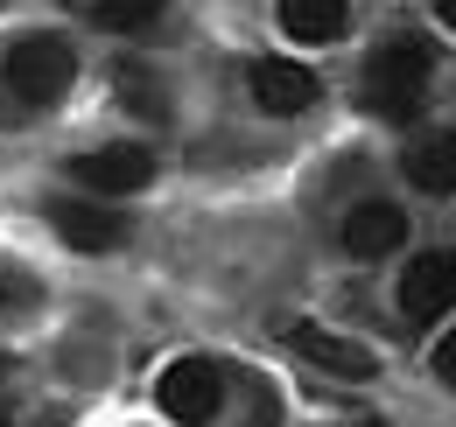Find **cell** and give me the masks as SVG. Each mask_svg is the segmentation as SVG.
Returning a JSON list of instances; mask_svg holds the SVG:
<instances>
[{
    "instance_id": "cell-1",
    "label": "cell",
    "mask_w": 456,
    "mask_h": 427,
    "mask_svg": "<svg viewBox=\"0 0 456 427\" xmlns=\"http://www.w3.org/2000/svg\"><path fill=\"white\" fill-rule=\"evenodd\" d=\"M428 77H436V50L414 43V36H400V43H387V50L372 56V70H365V106L379 112V119H421Z\"/></svg>"
},
{
    "instance_id": "cell-2",
    "label": "cell",
    "mask_w": 456,
    "mask_h": 427,
    "mask_svg": "<svg viewBox=\"0 0 456 427\" xmlns=\"http://www.w3.org/2000/svg\"><path fill=\"white\" fill-rule=\"evenodd\" d=\"M70 77H77V50L63 36H21L7 50V92L21 106H57L70 92Z\"/></svg>"
},
{
    "instance_id": "cell-3",
    "label": "cell",
    "mask_w": 456,
    "mask_h": 427,
    "mask_svg": "<svg viewBox=\"0 0 456 427\" xmlns=\"http://www.w3.org/2000/svg\"><path fill=\"white\" fill-rule=\"evenodd\" d=\"M218 372L204 365V358H183V365H169L162 372V385H155V399H162V414L169 421H183V427H204L211 414H218Z\"/></svg>"
},
{
    "instance_id": "cell-4",
    "label": "cell",
    "mask_w": 456,
    "mask_h": 427,
    "mask_svg": "<svg viewBox=\"0 0 456 427\" xmlns=\"http://www.w3.org/2000/svg\"><path fill=\"white\" fill-rule=\"evenodd\" d=\"M456 309V253H421L407 280H400V316L407 322H436Z\"/></svg>"
},
{
    "instance_id": "cell-5",
    "label": "cell",
    "mask_w": 456,
    "mask_h": 427,
    "mask_svg": "<svg viewBox=\"0 0 456 427\" xmlns=\"http://www.w3.org/2000/svg\"><path fill=\"white\" fill-rule=\"evenodd\" d=\"M288 343H295L302 365H316V372H330V378H372V372H379V358H372L365 343H351V336L323 329V322H295Z\"/></svg>"
},
{
    "instance_id": "cell-6",
    "label": "cell",
    "mask_w": 456,
    "mask_h": 427,
    "mask_svg": "<svg viewBox=\"0 0 456 427\" xmlns=\"http://www.w3.org/2000/svg\"><path fill=\"white\" fill-rule=\"evenodd\" d=\"M70 175L92 189V197H134L141 182H155V155L148 148H99V155H77Z\"/></svg>"
},
{
    "instance_id": "cell-7",
    "label": "cell",
    "mask_w": 456,
    "mask_h": 427,
    "mask_svg": "<svg viewBox=\"0 0 456 427\" xmlns=\"http://www.w3.org/2000/svg\"><path fill=\"white\" fill-rule=\"evenodd\" d=\"M400 168H407V182H414V189H428V197H456V133H450V126L414 133Z\"/></svg>"
},
{
    "instance_id": "cell-8",
    "label": "cell",
    "mask_w": 456,
    "mask_h": 427,
    "mask_svg": "<svg viewBox=\"0 0 456 427\" xmlns=\"http://www.w3.org/2000/svg\"><path fill=\"white\" fill-rule=\"evenodd\" d=\"M400 238H407V217L394 204H358L344 217V253L351 260H387V253H400Z\"/></svg>"
},
{
    "instance_id": "cell-9",
    "label": "cell",
    "mask_w": 456,
    "mask_h": 427,
    "mask_svg": "<svg viewBox=\"0 0 456 427\" xmlns=\"http://www.w3.org/2000/svg\"><path fill=\"white\" fill-rule=\"evenodd\" d=\"M50 224H57L77 253H113L119 238H126V224H119L113 211H99V204H50Z\"/></svg>"
},
{
    "instance_id": "cell-10",
    "label": "cell",
    "mask_w": 456,
    "mask_h": 427,
    "mask_svg": "<svg viewBox=\"0 0 456 427\" xmlns=\"http://www.w3.org/2000/svg\"><path fill=\"white\" fill-rule=\"evenodd\" d=\"M253 99L267 112H302L316 99V77H309L302 63H274V56H267V63H253Z\"/></svg>"
},
{
    "instance_id": "cell-11",
    "label": "cell",
    "mask_w": 456,
    "mask_h": 427,
    "mask_svg": "<svg viewBox=\"0 0 456 427\" xmlns=\"http://www.w3.org/2000/svg\"><path fill=\"white\" fill-rule=\"evenodd\" d=\"M344 21H351L344 0H281V28L295 43H338Z\"/></svg>"
},
{
    "instance_id": "cell-12",
    "label": "cell",
    "mask_w": 456,
    "mask_h": 427,
    "mask_svg": "<svg viewBox=\"0 0 456 427\" xmlns=\"http://www.w3.org/2000/svg\"><path fill=\"white\" fill-rule=\"evenodd\" d=\"M162 7H169V0H92L99 28H113V36H134V28H155V21H162Z\"/></svg>"
},
{
    "instance_id": "cell-13",
    "label": "cell",
    "mask_w": 456,
    "mask_h": 427,
    "mask_svg": "<svg viewBox=\"0 0 456 427\" xmlns=\"http://www.w3.org/2000/svg\"><path fill=\"white\" fill-rule=\"evenodd\" d=\"M119 92H126V106H141L148 119L162 112V85H148V77H141V63H126V70H119Z\"/></svg>"
},
{
    "instance_id": "cell-14",
    "label": "cell",
    "mask_w": 456,
    "mask_h": 427,
    "mask_svg": "<svg viewBox=\"0 0 456 427\" xmlns=\"http://www.w3.org/2000/svg\"><path fill=\"white\" fill-rule=\"evenodd\" d=\"M436 378H443V385H456V329L436 343Z\"/></svg>"
},
{
    "instance_id": "cell-15",
    "label": "cell",
    "mask_w": 456,
    "mask_h": 427,
    "mask_svg": "<svg viewBox=\"0 0 456 427\" xmlns=\"http://www.w3.org/2000/svg\"><path fill=\"white\" fill-rule=\"evenodd\" d=\"M428 7H436V21H450V28H456V0H428Z\"/></svg>"
},
{
    "instance_id": "cell-16",
    "label": "cell",
    "mask_w": 456,
    "mask_h": 427,
    "mask_svg": "<svg viewBox=\"0 0 456 427\" xmlns=\"http://www.w3.org/2000/svg\"><path fill=\"white\" fill-rule=\"evenodd\" d=\"M0 427H7V421H0Z\"/></svg>"
}]
</instances>
